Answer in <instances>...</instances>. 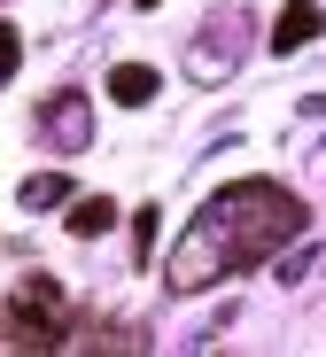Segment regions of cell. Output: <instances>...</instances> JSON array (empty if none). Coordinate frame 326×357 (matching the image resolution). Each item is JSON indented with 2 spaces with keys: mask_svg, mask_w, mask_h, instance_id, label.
<instances>
[{
  "mask_svg": "<svg viewBox=\"0 0 326 357\" xmlns=\"http://www.w3.org/2000/svg\"><path fill=\"white\" fill-rule=\"evenodd\" d=\"M295 233H303V202L280 187V178H241V187H225V195L202 202V218H194L186 241L171 249L163 280L179 295H194V287H210V280H233L249 264H265L272 249L295 241Z\"/></svg>",
  "mask_w": 326,
  "mask_h": 357,
  "instance_id": "obj_1",
  "label": "cell"
},
{
  "mask_svg": "<svg viewBox=\"0 0 326 357\" xmlns=\"http://www.w3.org/2000/svg\"><path fill=\"white\" fill-rule=\"evenodd\" d=\"M71 326H62V287L54 280H16L8 311H0V349H62Z\"/></svg>",
  "mask_w": 326,
  "mask_h": 357,
  "instance_id": "obj_2",
  "label": "cell"
},
{
  "mask_svg": "<svg viewBox=\"0 0 326 357\" xmlns=\"http://www.w3.org/2000/svg\"><path fill=\"white\" fill-rule=\"evenodd\" d=\"M39 132H47L62 155H78V148H86V132H94V109H86V93H54V101L39 109Z\"/></svg>",
  "mask_w": 326,
  "mask_h": 357,
  "instance_id": "obj_3",
  "label": "cell"
},
{
  "mask_svg": "<svg viewBox=\"0 0 326 357\" xmlns=\"http://www.w3.org/2000/svg\"><path fill=\"white\" fill-rule=\"evenodd\" d=\"M311 39H318V0H288L280 24H272V54H295V47H311Z\"/></svg>",
  "mask_w": 326,
  "mask_h": 357,
  "instance_id": "obj_4",
  "label": "cell"
},
{
  "mask_svg": "<svg viewBox=\"0 0 326 357\" xmlns=\"http://www.w3.org/2000/svg\"><path fill=\"white\" fill-rule=\"evenodd\" d=\"M109 93H117V101H124V109H140V101H156V93H163V86H156V70H140V63H124V70H117V78H109Z\"/></svg>",
  "mask_w": 326,
  "mask_h": 357,
  "instance_id": "obj_5",
  "label": "cell"
},
{
  "mask_svg": "<svg viewBox=\"0 0 326 357\" xmlns=\"http://www.w3.org/2000/svg\"><path fill=\"white\" fill-rule=\"evenodd\" d=\"M117 225V210L101 202V195H86V202H71V233H78V241H94V233H109Z\"/></svg>",
  "mask_w": 326,
  "mask_h": 357,
  "instance_id": "obj_6",
  "label": "cell"
},
{
  "mask_svg": "<svg viewBox=\"0 0 326 357\" xmlns=\"http://www.w3.org/2000/svg\"><path fill=\"white\" fill-rule=\"evenodd\" d=\"M71 187H62V171H39V178H24V202L39 210V202H62Z\"/></svg>",
  "mask_w": 326,
  "mask_h": 357,
  "instance_id": "obj_7",
  "label": "cell"
},
{
  "mask_svg": "<svg viewBox=\"0 0 326 357\" xmlns=\"http://www.w3.org/2000/svg\"><path fill=\"white\" fill-rule=\"evenodd\" d=\"M16 63H24V39H16V24H0V86L16 78Z\"/></svg>",
  "mask_w": 326,
  "mask_h": 357,
  "instance_id": "obj_8",
  "label": "cell"
},
{
  "mask_svg": "<svg viewBox=\"0 0 326 357\" xmlns=\"http://www.w3.org/2000/svg\"><path fill=\"white\" fill-rule=\"evenodd\" d=\"M133 249H140V257L156 249V210H140V218H133Z\"/></svg>",
  "mask_w": 326,
  "mask_h": 357,
  "instance_id": "obj_9",
  "label": "cell"
},
{
  "mask_svg": "<svg viewBox=\"0 0 326 357\" xmlns=\"http://www.w3.org/2000/svg\"><path fill=\"white\" fill-rule=\"evenodd\" d=\"M140 8H156V0H140Z\"/></svg>",
  "mask_w": 326,
  "mask_h": 357,
  "instance_id": "obj_10",
  "label": "cell"
}]
</instances>
